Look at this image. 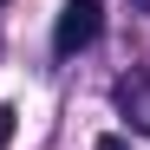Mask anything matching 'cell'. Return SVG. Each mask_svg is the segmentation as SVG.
<instances>
[{
    "label": "cell",
    "mask_w": 150,
    "mask_h": 150,
    "mask_svg": "<svg viewBox=\"0 0 150 150\" xmlns=\"http://www.w3.org/2000/svg\"><path fill=\"white\" fill-rule=\"evenodd\" d=\"M117 111L131 117V124H144V131H150V72H131V79H117Z\"/></svg>",
    "instance_id": "cell-2"
},
{
    "label": "cell",
    "mask_w": 150,
    "mask_h": 150,
    "mask_svg": "<svg viewBox=\"0 0 150 150\" xmlns=\"http://www.w3.org/2000/svg\"><path fill=\"white\" fill-rule=\"evenodd\" d=\"M98 150H131V137H98Z\"/></svg>",
    "instance_id": "cell-4"
},
{
    "label": "cell",
    "mask_w": 150,
    "mask_h": 150,
    "mask_svg": "<svg viewBox=\"0 0 150 150\" xmlns=\"http://www.w3.org/2000/svg\"><path fill=\"white\" fill-rule=\"evenodd\" d=\"M13 144V105H0V150Z\"/></svg>",
    "instance_id": "cell-3"
},
{
    "label": "cell",
    "mask_w": 150,
    "mask_h": 150,
    "mask_svg": "<svg viewBox=\"0 0 150 150\" xmlns=\"http://www.w3.org/2000/svg\"><path fill=\"white\" fill-rule=\"evenodd\" d=\"M98 26H105V7H98V0H65L59 26H52V46L72 59V52H85V46L98 39Z\"/></svg>",
    "instance_id": "cell-1"
}]
</instances>
